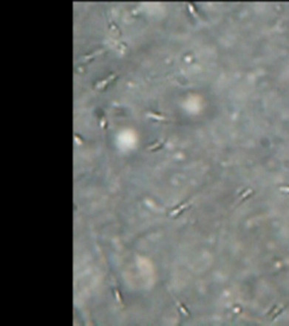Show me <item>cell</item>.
<instances>
[{
    "instance_id": "1",
    "label": "cell",
    "mask_w": 289,
    "mask_h": 326,
    "mask_svg": "<svg viewBox=\"0 0 289 326\" xmlns=\"http://www.w3.org/2000/svg\"><path fill=\"white\" fill-rule=\"evenodd\" d=\"M189 205L188 203H185V204L181 205L180 207H178V208H176V209H175V210H172V212L170 213V216H171V217H175V216L178 215V214H180V212H181L182 210H184L185 208H186L188 207Z\"/></svg>"
}]
</instances>
